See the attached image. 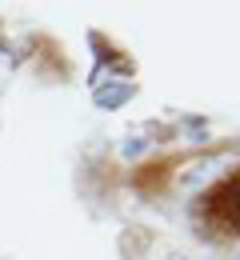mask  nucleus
Returning a JSON list of instances; mask_svg holds the SVG:
<instances>
[{
  "instance_id": "obj_1",
  "label": "nucleus",
  "mask_w": 240,
  "mask_h": 260,
  "mask_svg": "<svg viewBox=\"0 0 240 260\" xmlns=\"http://www.w3.org/2000/svg\"><path fill=\"white\" fill-rule=\"evenodd\" d=\"M132 92H136V88L124 84V80H120V84H92V104H96L100 112H116L120 104L132 100Z\"/></svg>"
},
{
  "instance_id": "obj_2",
  "label": "nucleus",
  "mask_w": 240,
  "mask_h": 260,
  "mask_svg": "<svg viewBox=\"0 0 240 260\" xmlns=\"http://www.w3.org/2000/svg\"><path fill=\"white\" fill-rule=\"evenodd\" d=\"M220 164H224L220 156H212V160H200V164H188V172H180V184H184V188H204L208 180L220 172Z\"/></svg>"
},
{
  "instance_id": "obj_3",
  "label": "nucleus",
  "mask_w": 240,
  "mask_h": 260,
  "mask_svg": "<svg viewBox=\"0 0 240 260\" xmlns=\"http://www.w3.org/2000/svg\"><path fill=\"white\" fill-rule=\"evenodd\" d=\"M144 148H148V140H144V136H132V140H124V144H120V152H124L128 160L144 156Z\"/></svg>"
},
{
  "instance_id": "obj_4",
  "label": "nucleus",
  "mask_w": 240,
  "mask_h": 260,
  "mask_svg": "<svg viewBox=\"0 0 240 260\" xmlns=\"http://www.w3.org/2000/svg\"><path fill=\"white\" fill-rule=\"evenodd\" d=\"M184 132H188V140H208V136H204V120H184Z\"/></svg>"
},
{
  "instance_id": "obj_5",
  "label": "nucleus",
  "mask_w": 240,
  "mask_h": 260,
  "mask_svg": "<svg viewBox=\"0 0 240 260\" xmlns=\"http://www.w3.org/2000/svg\"><path fill=\"white\" fill-rule=\"evenodd\" d=\"M8 72H12V56H8V52H0V84L8 80Z\"/></svg>"
}]
</instances>
